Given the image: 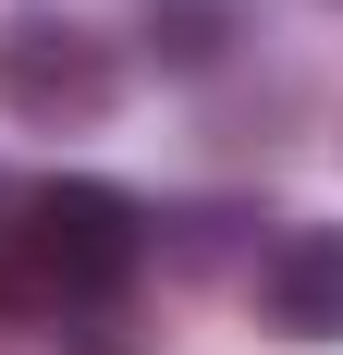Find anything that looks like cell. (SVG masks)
<instances>
[{"instance_id":"cell-4","label":"cell","mask_w":343,"mask_h":355,"mask_svg":"<svg viewBox=\"0 0 343 355\" xmlns=\"http://www.w3.org/2000/svg\"><path fill=\"white\" fill-rule=\"evenodd\" d=\"M147 49H160V62H221V49H233V0H147Z\"/></svg>"},{"instance_id":"cell-2","label":"cell","mask_w":343,"mask_h":355,"mask_svg":"<svg viewBox=\"0 0 343 355\" xmlns=\"http://www.w3.org/2000/svg\"><path fill=\"white\" fill-rule=\"evenodd\" d=\"M0 110L37 123V135H86L123 110V62H110L99 25H74L49 0H12L0 12Z\"/></svg>"},{"instance_id":"cell-5","label":"cell","mask_w":343,"mask_h":355,"mask_svg":"<svg viewBox=\"0 0 343 355\" xmlns=\"http://www.w3.org/2000/svg\"><path fill=\"white\" fill-rule=\"evenodd\" d=\"M0 209H12V196H0Z\"/></svg>"},{"instance_id":"cell-3","label":"cell","mask_w":343,"mask_h":355,"mask_svg":"<svg viewBox=\"0 0 343 355\" xmlns=\"http://www.w3.org/2000/svg\"><path fill=\"white\" fill-rule=\"evenodd\" d=\"M258 319L282 343H343V220H294L270 257H258Z\"/></svg>"},{"instance_id":"cell-1","label":"cell","mask_w":343,"mask_h":355,"mask_svg":"<svg viewBox=\"0 0 343 355\" xmlns=\"http://www.w3.org/2000/svg\"><path fill=\"white\" fill-rule=\"evenodd\" d=\"M0 245H12V270H25L37 306H110V294H135L160 220L123 184H99V172H49V184L12 196V233Z\"/></svg>"}]
</instances>
